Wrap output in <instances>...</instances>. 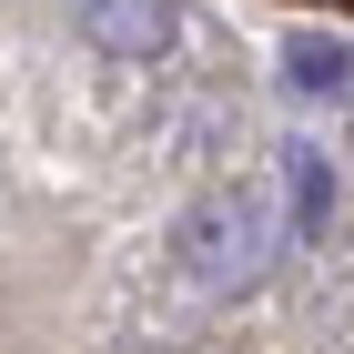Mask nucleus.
<instances>
[{"label":"nucleus","instance_id":"obj_1","mask_svg":"<svg viewBox=\"0 0 354 354\" xmlns=\"http://www.w3.org/2000/svg\"><path fill=\"white\" fill-rule=\"evenodd\" d=\"M273 243H283V213H273V192H203L172 233V263L203 283V294H243L263 283Z\"/></svg>","mask_w":354,"mask_h":354},{"label":"nucleus","instance_id":"obj_2","mask_svg":"<svg viewBox=\"0 0 354 354\" xmlns=\"http://www.w3.org/2000/svg\"><path fill=\"white\" fill-rule=\"evenodd\" d=\"M82 41L102 61H162L183 41V10L172 0H82Z\"/></svg>","mask_w":354,"mask_h":354},{"label":"nucleus","instance_id":"obj_3","mask_svg":"<svg viewBox=\"0 0 354 354\" xmlns=\"http://www.w3.org/2000/svg\"><path fill=\"white\" fill-rule=\"evenodd\" d=\"M283 91H304V102H344V91H354V51L334 41V30H294V41H283Z\"/></svg>","mask_w":354,"mask_h":354},{"label":"nucleus","instance_id":"obj_4","mask_svg":"<svg viewBox=\"0 0 354 354\" xmlns=\"http://www.w3.org/2000/svg\"><path fill=\"white\" fill-rule=\"evenodd\" d=\"M283 213H294L304 243L334 223V162H324V152H283Z\"/></svg>","mask_w":354,"mask_h":354}]
</instances>
